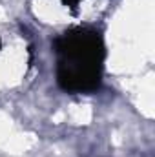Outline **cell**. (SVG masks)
I'll return each mask as SVG.
<instances>
[{
	"label": "cell",
	"instance_id": "6da1fadb",
	"mask_svg": "<svg viewBox=\"0 0 155 157\" xmlns=\"http://www.w3.org/2000/svg\"><path fill=\"white\" fill-rule=\"evenodd\" d=\"M60 55L57 78L68 91H91L100 84L104 48L97 31L75 29L55 40Z\"/></svg>",
	"mask_w": 155,
	"mask_h": 157
}]
</instances>
